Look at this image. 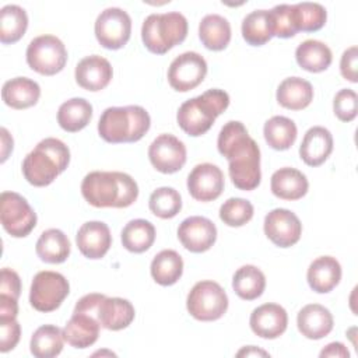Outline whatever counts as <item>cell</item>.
<instances>
[{
  "mask_svg": "<svg viewBox=\"0 0 358 358\" xmlns=\"http://www.w3.org/2000/svg\"><path fill=\"white\" fill-rule=\"evenodd\" d=\"M217 147L228 159V172L235 187L253 190L260 185V148L243 123L229 120L218 134Z\"/></svg>",
  "mask_w": 358,
  "mask_h": 358,
  "instance_id": "obj_1",
  "label": "cell"
},
{
  "mask_svg": "<svg viewBox=\"0 0 358 358\" xmlns=\"http://www.w3.org/2000/svg\"><path fill=\"white\" fill-rule=\"evenodd\" d=\"M81 194L88 204L96 208H124L137 200L138 186L124 172L94 171L84 176Z\"/></svg>",
  "mask_w": 358,
  "mask_h": 358,
  "instance_id": "obj_2",
  "label": "cell"
},
{
  "mask_svg": "<svg viewBox=\"0 0 358 358\" xmlns=\"http://www.w3.org/2000/svg\"><path fill=\"white\" fill-rule=\"evenodd\" d=\"M70 162V150L59 138L41 140L22 161V175L36 187L50 185Z\"/></svg>",
  "mask_w": 358,
  "mask_h": 358,
  "instance_id": "obj_3",
  "label": "cell"
},
{
  "mask_svg": "<svg viewBox=\"0 0 358 358\" xmlns=\"http://www.w3.org/2000/svg\"><path fill=\"white\" fill-rule=\"evenodd\" d=\"M150 124V115L143 106H110L99 117L98 133L106 143H134L144 137Z\"/></svg>",
  "mask_w": 358,
  "mask_h": 358,
  "instance_id": "obj_4",
  "label": "cell"
},
{
  "mask_svg": "<svg viewBox=\"0 0 358 358\" xmlns=\"http://www.w3.org/2000/svg\"><path fill=\"white\" fill-rule=\"evenodd\" d=\"M229 95L224 90H207L201 95L185 101L176 113L179 127L192 137L206 134L215 119L228 108Z\"/></svg>",
  "mask_w": 358,
  "mask_h": 358,
  "instance_id": "obj_5",
  "label": "cell"
},
{
  "mask_svg": "<svg viewBox=\"0 0 358 358\" xmlns=\"http://www.w3.org/2000/svg\"><path fill=\"white\" fill-rule=\"evenodd\" d=\"M187 36V20L178 11L150 14L141 27L144 46L155 55H164Z\"/></svg>",
  "mask_w": 358,
  "mask_h": 358,
  "instance_id": "obj_6",
  "label": "cell"
},
{
  "mask_svg": "<svg viewBox=\"0 0 358 358\" xmlns=\"http://www.w3.org/2000/svg\"><path fill=\"white\" fill-rule=\"evenodd\" d=\"M186 308L200 322L218 320L228 309V296L218 282L203 280L196 282L187 294Z\"/></svg>",
  "mask_w": 358,
  "mask_h": 358,
  "instance_id": "obj_7",
  "label": "cell"
},
{
  "mask_svg": "<svg viewBox=\"0 0 358 358\" xmlns=\"http://www.w3.org/2000/svg\"><path fill=\"white\" fill-rule=\"evenodd\" d=\"M25 56L28 66L42 76H55L63 70L67 62L64 43L57 36L48 34L34 38Z\"/></svg>",
  "mask_w": 358,
  "mask_h": 358,
  "instance_id": "obj_8",
  "label": "cell"
},
{
  "mask_svg": "<svg viewBox=\"0 0 358 358\" xmlns=\"http://www.w3.org/2000/svg\"><path fill=\"white\" fill-rule=\"evenodd\" d=\"M70 292V284L66 277L57 271H39L35 274L31 289L29 303L38 312L56 310Z\"/></svg>",
  "mask_w": 358,
  "mask_h": 358,
  "instance_id": "obj_9",
  "label": "cell"
},
{
  "mask_svg": "<svg viewBox=\"0 0 358 358\" xmlns=\"http://www.w3.org/2000/svg\"><path fill=\"white\" fill-rule=\"evenodd\" d=\"M0 221L7 234L24 238L36 225V214L25 197L15 192H3L0 196Z\"/></svg>",
  "mask_w": 358,
  "mask_h": 358,
  "instance_id": "obj_10",
  "label": "cell"
},
{
  "mask_svg": "<svg viewBox=\"0 0 358 358\" xmlns=\"http://www.w3.org/2000/svg\"><path fill=\"white\" fill-rule=\"evenodd\" d=\"M94 31L101 46L116 50L123 48L130 39L131 18L124 10L109 7L96 17Z\"/></svg>",
  "mask_w": 358,
  "mask_h": 358,
  "instance_id": "obj_11",
  "label": "cell"
},
{
  "mask_svg": "<svg viewBox=\"0 0 358 358\" xmlns=\"http://www.w3.org/2000/svg\"><path fill=\"white\" fill-rule=\"evenodd\" d=\"M207 74V62L197 52H185L176 56L168 69V83L179 92L196 88Z\"/></svg>",
  "mask_w": 358,
  "mask_h": 358,
  "instance_id": "obj_12",
  "label": "cell"
},
{
  "mask_svg": "<svg viewBox=\"0 0 358 358\" xmlns=\"http://www.w3.org/2000/svg\"><path fill=\"white\" fill-rule=\"evenodd\" d=\"M151 165L161 173H175L186 164V147L175 136L159 134L148 147Z\"/></svg>",
  "mask_w": 358,
  "mask_h": 358,
  "instance_id": "obj_13",
  "label": "cell"
},
{
  "mask_svg": "<svg viewBox=\"0 0 358 358\" xmlns=\"http://www.w3.org/2000/svg\"><path fill=\"white\" fill-rule=\"evenodd\" d=\"M264 234L278 248L295 245L302 235L299 218L287 208H274L264 218Z\"/></svg>",
  "mask_w": 358,
  "mask_h": 358,
  "instance_id": "obj_14",
  "label": "cell"
},
{
  "mask_svg": "<svg viewBox=\"0 0 358 358\" xmlns=\"http://www.w3.org/2000/svg\"><path fill=\"white\" fill-rule=\"evenodd\" d=\"M187 190L197 201H213L224 190L222 171L210 162L196 165L187 176Z\"/></svg>",
  "mask_w": 358,
  "mask_h": 358,
  "instance_id": "obj_15",
  "label": "cell"
},
{
  "mask_svg": "<svg viewBox=\"0 0 358 358\" xmlns=\"http://www.w3.org/2000/svg\"><path fill=\"white\" fill-rule=\"evenodd\" d=\"M178 238L185 249L193 253H203L215 243L217 227L206 217H187L179 224Z\"/></svg>",
  "mask_w": 358,
  "mask_h": 358,
  "instance_id": "obj_16",
  "label": "cell"
},
{
  "mask_svg": "<svg viewBox=\"0 0 358 358\" xmlns=\"http://www.w3.org/2000/svg\"><path fill=\"white\" fill-rule=\"evenodd\" d=\"M76 242L78 250L87 259H102L112 245L110 229L102 221H87L78 228Z\"/></svg>",
  "mask_w": 358,
  "mask_h": 358,
  "instance_id": "obj_17",
  "label": "cell"
},
{
  "mask_svg": "<svg viewBox=\"0 0 358 358\" xmlns=\"http://www.w3.org/2000/svg\"><path fill=\"white\" fill-rule=\"evenodd\" d=\"M249 324L252 331L262 338H277L288 324L287 310L278 303H263L250 313Z\"/></svg>",
  "mask_w": 358,
  "mask_h": 358,
  "instance_id": "obj_18",
  "label": "cell"
},
{
  "mask_svg": "<svg viewBox=\"0 0 358 358\" xmlns=\"http://www.w3.org/2000/svg\"><path fill=\"white\" fill-rule=\"evenodd\" d=\"M112 76L113 70L110 63L99 55H91L81 59L74 71L77 84L92 92L103 90L110 83Z\"/></svg>",
  "mask_w": 358,
  "mask_h": 358,
  "instance_id": "obj_19",
  "label": "cell"
},
{
  "mask_svg": "<svg viewBox=\"0 0 358 358\" xmlns=\"http://www.w3.org/2000/svg\"><path fill=\"white\" fill-rule=\"evenodd\" d=\"M101 324L95 315L88 312H73L63 329V337L74 348H87L92 345L99 336Z\"/></svg>",
  "mask_w": 358,
  "mask_h": 358,
  "instance_id": "obj_20",
  "label": "cell"
},
{
  "mask_svg": "<svg viewBox=\"0 0 358 358\" xmlns=\"http://www.w3.org/2000/svg\"><path fill=\"white\" fill-rule=\"evenodd\" d=\"M296 324L303 337L309 340H320L333 330L334 320L327 308L319 303H309L298 312Z\"/></svg>",
  "mask_w": 358,
  "mask_h": 358,
  "instance_id": "obj_21",
  "label": "cell"
},
{
  "mask_svg": "<svg viewBox=\"0 0 358 358\" xmlns=\"http://www.w3.org/2000/svg\"><path fill=\"white\" fill-rule=\"evenodd\" d=\"M333 151V136L322 126L310 127L299 145V157L309 166L322 165Z\"/></svg>",
  "mask_w": 358,
  "mask_h": 358,
  "instance_id": "obj_22",
  "label": "cell"
},
{
  "mask_svg": "<svg viewBox=\"0 0 358 358\" xmlns=\"http://www.w3.org/2000/svg\"><path fill=\"white\" fill-rule=\"evenodd\" d=\"M134 306L124 298L105 296L96 309V319L101 327L112 331L126 329L134 320Z\"/></svg>",
  "mask_w": 358,
  "mask_h": 358,
  "instance_id": "obj_23",
  "label": "cell"
},
{
  "mask_svg": "<svg viewBox=\"0 0 358 358\" xmlns=\"http://www.w3.org/2000/svg\"><path fill=\"white\" fill-rule=\"evenodd\" d=\"M306 278L315 292L327 294L340 282L341 266L333 256H320L309 264Z\"/></svg>",
  "mask_w": 358,
  "mask_h": 358,
  "instance_id": "obj_24",
  "label": "cell"
},
{
  "mask_svg": "<svg viewBox=\"0 0 358 358\" xmlns=\"http://www.w3.org/2000/svg\"><path fill=\"white\" fill-rule=\"evenodd\" d=\"M271 193L282 200H299L309 187L306 176L295 168H280L271 175L270 180Z\"/></svg>",
  "mask_w": 358,
  "mask_h": 358,
  "instance_id": "obj_25",
  "label": "cell"
},
{
  "mask_svg": "<svg viewBox=\"0 0 358 358\" xmlns=\"http://www.w3.org/2000/svg\"><path fill=\"white\" fill-rule=\"evenodd\" d=\"M41 96V87L28 77H15L4 83L1 98L13 109H27L34 106Z\"/></svg>",
  "mask_w": 358,
  "mask_h": 358,
  "instance_id": "obj_26",
  "label": "cell"
},
{
  "mask_svg": "<svg viewBox=\"0 0 358 358\" xmlns=\"http://www.w3.org/2000/svg\"><path fill=\"white\" fill-rule=\"evenodd\" d=\"M275 98L285 109L302 110L313 99V87L308 80L301 77H288L280 83Z\"/></svg>",
  "mask_w": 358,
  "mask_h": 358,
  "instance_id": "obj_27",
  "label": "cell"
},
{
  "mask_svg": "<svg viewBox=\"0 0 358 358\" xmlns=\"http://www.w3.org/2000/svg\"><path fill=\"white\" fill-rule=\"evenodd\" d=\"M35 250L42 262L59 264L66 262L70 256L71 245L63 231L57 228H50L41 234L39 239L36 241Z\"/></svg>",
  "mask_w": 358,
  "mask_h": 358,
  "instance_id": "obj_28",
  "label": "cell"
},
{
  "mask_svg": "<svg viewBox=\"0 0 358 358\" xmlns=\"http://www.w3.org/2000/svg\"><path fill=\"white\" fill-rule=\"evenodd\" d=\"M199 38L208 50H224L231 41V25L222 15L208 14L199 24Z\"/></svg>",
  "mask_w": 358,
  "mask_h": 358,
  "instance_id": "obj_29",
  "label": "cell"
},
{
  "mask_svg": "<svg viewBox=\"0 0 358 358\" xmlns=\"http://www.w3.org/2000/svg\"><path fill=\"white\" fill-rule=\"evenodd\" d=\"M296 63L309 73H320L329 69L333 60L330 48L316 39H306L295 50Z\"/></svg>",
  "mask_w": 358,
  "mask_h": 358,
  "instance_id": "obj_30",
  "label": "cell"
},
{
  "mask_svg": "<svg viewBox=\"0 0 358 358\" xmlns=\"http://www.w3.org/2000/svg\"><path fill=\"white\" fill-rule=\"evenodd\" d=\"M91 117L92 105L84 98H71L63 102L57 110V123L69 133L83 130L90 123Z\"/></svg>",
  "mask_w": 358,
  "mask_h": 358,
  "instance_id": "obj_31",
  "label": "cell"
},
{
  "mask_svg": "<svg viewBox=\"0 0 358 358\" xmlns=\"http://www.w3.org/2000/svg\"><path fill=\"white\" fill-rule=\"evenodd\" d=\"M150 271L157 284L173 285L182 277L183 260L176 250L164 249L152 259Z\"/></svg>",
  "mask_w": 358,
  "mask_h": 358,
  "instance_id": "obj_32",
  "label": "cell"
},
{
  "mask_svg": "<svg viewBox=\"0 0 358 358\" xmlns=\"http://www.w3.org/2000/svg\"><path fill=\"white\" fill-rule=\"evenodd\" d=\"M122 245L133 253H143L148 250L155 241L154 225L143 218L129 221L120 234Z\"/></svg>",
  "mask_w": 358,
  "mask_h": 358,
  "instance_id": "obj_33",
  "label": "cell"
},
{
  "mask_svg": "<svg viewBox=\"0 0 358 358\" xmlns=\"http://www.w3.org/2000/svg\"><path fill=\"white\" fill-rule=\"evenodd\" d=\"M63 330L55 324H43L38 327L29 343L31 354L36 358H53L63 350Z\"/></svg>",
  "mask_w": 358,
  "mask_h": 358,
  "instance_id": "obj_34",
  "label": "cell"
},
{
  "mask_svg": "<svg viewBox=\"0 0 358 358\" xmlns=\"http://www.w3.org/2000/svg\"><path fill=\"white\" fill-rule=\"evenodd\" d=\"M242 36L252 46H262L274 36L271 14L267 10H255L242 21Z\"/></svg>",
  "mask_w": 358,
  "mask_h": 358,
  "instance_id": "obj_35",
  "label": "cell"
},
{
  "mask_svg": "<svg viewBox=\"0 0 358 358\" xmlns=\"http://www.w3.org/2000/svg\"><path fill=\"white\" fill-rule=\"evenodd\" d=\"M232 288L241 299L253 301L263 294L266 288V277L256 266L246 264L235 271L232 277Z\"/></svg>",
  "mask_w": 358,
  "mask_h": 358,
  "instance_id": "obj_36",
  "label": "cell"
},
{
  "mask_svg": "<svg viewBox=\"0 0 358 358\" xmlns=\"http://www.w3.org/2000/svg\"><path fill=\"white\" fill-rule=\"evenodd\" d=\"M264 140L267 144L278 151H284L292 147L296 140V124L294 120L285 116H273L270 117L263 127Z\"/></svg>",
  "mask_w": 358,
  "mask_h": 358,
  "instance_id": "obj_37",
  "label": "cell"
},
{
  "mask_svg": "<svg viewBox=\"0 0 358 358\" xmlns=\"http://www.w3.org/2000/svg\"><path fill=\"white\" fill-rule=\"evenodd\" d=\"M28 28L27 11L17 4H7L0 10V41L4 45L18 42Z\"/></svg>",
  "mask_w": 358,
  "mask_h": 358,
  "instance_id": "obj_38",
  "label": "cell"
},
{
  "mask_svg": "<svg viewBox=\"0 0 358 358\" xmlns=\"http://www.w3.org/2000/svg\"><path fill=\"white\" fill-rule=\"evenodd\" d=\"M148 207L154 215L162 220H169L179 214L182 208V197L176 189L162 186L151 193Z\"/></svg>",
  "mask_w": 358,
  "mask_h": 358,
  "instance_id": "obj_39",
  "label": "cell"
},
{
  "mask_svg": "<svg viewBox=\"0 0 358 358\" xmlns=\"http://www.w3.org/2000/svg\"><path fill=\"white\" fill-rule=\"evenodd\" d=\"M294 15L296 29L303 32H315L324 27L327 20L326 8L319 3H298L294 4Z\"/></svg>",
  "mask_w": 358,
  "mask_h": 358,
  "instance_id": "obj_40",
  "label": "cell"
},
{
  "mask_svg": "<svg viewBox=\"0 0 358 358\" xmlns=\"http://www.w3.org/2000/svg\"><path fill=\"white\" fill-rule=\"evenodd\" d=\"M253 206L249 200L231 197L220 207V218L228 227H242L253 217Z\"/></svg>",
  "mask_w": 358,
  "mask_h": 358,
  "instance_id": "obj_41",
  "label": "cell"
},
{
  "mask_svg": "<svg viewBox=\"0 0 358 358\" xmlns=\"http://www.w3.org/2000/svg\"><path fill=\"white\" fill-rule=\"evenodd\" d=\"M274 36L278 38H291L294 36L296 29L295 15H294V4H278L270 10Z\"/></svg>",
  "mask_w": 358,
  "mask_h": 358,
  "instance_id": "obj_42",
  "label": "cell"
},
{
  "mask_svg": "<svg viewBox=\"0 0 358 358\" xmlns=\"http://www.w3.org/2000/svg\"><path fill=\"white\" fill-rule=\"evenodd\" d=\"M333 110H334V115L341 122L354 120L358 110V96L355 91L350 88L340 90L333 99Z\"/></svg>",
  "mask_w": 358,
  "mask_h": 358,
  "instance_id": "obj_43",
  "label": "cell"
},
{
  "mask_svg": "<svg viewBox=\"0 0 358 358\" xmlns=\"http://www.w3.org/2000/svg\"><path fill=\"white\" fill-rule=\"evenodd\" d=\"M21 336V326L17 319H6L0 320V351L8 352L13 350Z\"/></svg>",
  "mask_w": 358,
  "mask_h": 358,
  "instance_id": "obj_44",
  "label": "cell"
},
{
  "mask_svg": "<svg viewBox=\"0 0 358 358\" xmlns=\"http://www.w3.org/2000/svg\"><path fill=\"white\" fill-rule=\"evenodd\" d=\"M21 294V280L20 275L8 268L4 267L0 271V295L10 296L18 301V296Z\"/></svg>",
  "mask_w": 358,
  "mask_h": 358,
  "instance_id": "obj_45",
  "label": "cell"
},
{
  "mask_svg": "<svg viewBox=\"0 0 358 358\" xmlns=\"http://www.w3.org/2000/svg\"><path fill=\"white\" fill-rule=\"evenodd\" d=\"M357 63H358V48L350 46L343 52V56L340 60V73L345 80L351 83L358 81Z\"/></svg>",
  "mask_w": 358,
  "mask_h": 358,
  "instance_id": "obj_46",
  "label": "cell"
},
{
  "mask_svg": "<svg viewBox=\"0 0 358 358\" xmlns=\"http://www.w3.org/2000/svg\"><path fill=\"white\" fill-rule=\"evenodd\" d=\"M18 313L17 299L0 295V320L15 319Z\"/></svg>",
  "mask_w": 358,
  "mask_h": 358,
  "instance_id": "obj_47",
  "label": "cell"
},
{
  "mask_svg": "<svg viewBox=\"0 0 358 358\" xmlns=\"http://www.w3.org/2000/svg\"><path fill=\"white\" fill-rule=\"evenodd\" d=\"M322 358L323 357H340V358H348L350 357V352L347 350V347L343 344V343H338V341H334V343H330L327 344L319 354Z\"/></svg>",
  "mask_w": 358,
  "mask_h": 358,
  "instance_id": "obj_48",
  "label": "cell"
},
{
  "mask_svg": "<svg viewBox=\"0 0 358 358\" xmlns=\"http://www.w3.org/2000/svg\"><path fill=\"white\" fill-rule=\"evenodd\" d=\"M0 133H1V162H4L8 158V154L13 151V137L10 136L6 127H1Z\"/></svg>",
  "mask_w": 358,
  "mask_h": 358,
  "instance_id": "obj_49",
  "label": "cell"
},
{
  "mask_svg": "<svg viewBox=\"0 0 358 358\" xmlns=\"http://www.w3.org/2000/svg\"><path fill=\"white\" fill-rule=\"evenodd\" d=\"M236 357H268V352H266L264 350H260L255 345H249V347H245L241 351H238Z\"/></svg>",
  "mask_w": 358,
  "mask_h": 358,
  "instance_id": "obj_50",
  "label": "cell"
}]
</instances>
